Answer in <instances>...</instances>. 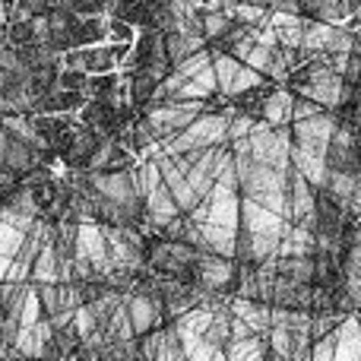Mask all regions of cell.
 <instances>
[{
  "label": "cell",
  "mask_w": 361,
  "mask_h": 361,
  "mask_svg": "<svg viewBox=\"0 0 361 361\" xmlns=\"http://www.w3.org/2000/svg\"><path fill=\"white\" fill-rule=\"evenodd\" d=\"M127 82H130V102L140 108H146L152 99H156V89L162 86L156 73L149 67H140V70H127Z\"/></svg>",
  "instance_id": "14"
},
{
  "label": "cell",
  "mask_w": 361,
  "mask_h": 361,
  "mask_svg": "<svg viewBox=\"0 0 361 361\" xmlns=\"http://www.w3.org/2000/svg\"><path fill=\"white\" fill-rule=\"evenodd\" d=\"M336 345H339V330L317 339L314 343V361H336Z\"/></svg>",
  "instance_id": "28"
},
{
  "label": "cell",
  "mask_w": 361,
  "mask_h": 361,
  "mask_svg": "<svg viewBox=\"0 0 361 361\" xmlns=\"http://www.w3.org/2000/svg\"><path fill=\"white\" fill-rule=\"evenodd\" d=\"M339 127V114L336 108H326L320 114H311V118L292 121V133H295V146H301L305 152H314V156H324L330 152V140Z\"/></svg>",
  "instance_id": "3"
},
{
  "label": "cell",
  "mask_w": 361,
  "mask_h": 361,
  "mask_svg": "<svg viewBox=\"0 0 361 361\" xmlns=\"http://www.w3.org/2000/svg\"><path fill=\"white\" fill-rule=\"evenodd\" d=\"M197 286L203 292L238 295V260L203 250V257L197 260Z\"/></svg>",
  "instance_id": "4"
},
{
  "label": "cell",
  "mask_w": 361,
  "mask_h": 361,
  "mask_svg": "<svg viewBox=\"0 0 361 361\" xmlns=\"http://www.w3.org/2000/svg\"><path fill=\"white\" fill-rule=\"evenodd\" d=\"M206 38L203 35H190V32H165V48H169L171 63H180L184 57H190L193 51H203L206 48Z\"/></svg>",
  "instance_id": "19"
},
{
  "label": "cell",
  "mask_w": 361,
  "mask_h": 361,
  "mask_svg": "<svg viewBox=\"0 0 361 361\" xmlns=\"http://www.w3.org/2000/svg\"><path fill=\"white\" fill-rule=\"evenodd\" d=\"M276 13H301V0H267ZM305 16V13H301Z\"/></svg>",
  "instance_id": "30"
},
{
  "label": "cell",
  "mask_w": 361,
  "mask_h": 361,
  "mask_svg": "<svg viewBox=\"0 0 361 361\" xmlns=\"http://www.w3.org/2000/svg\"><path fill=\"white\" fill-rule=\"evenodd\" d=\"M355 314H358V317H361V311H355Z\"/></svg>",
  "instance_id": "32"
},
{
  "label": "cell",
  "mask_w": 361,
  "mask_h": 361,
  "mask_svg": "<svg viewBox=\"0 0 361 361\" xmlns=\"http://www.w3.org/2000/svg\"><path fill=\"white\" fill-rule=\"evenodd\" d=\"M48 16H51V44L63 54V51L73 48V35L82 23V13L67 10V6H54Z\"/></svg>",
  "instance_id": "8"
},
{
  "label": "cell",
  "mask_w": 361,
  "mask_h": 361,
  "mask_svg": "<svg viewBox=\"0 0 361 361\" xmlns=\"http://www.w3.org/2000/svg\"><path fill=\"white\" fill-rule=\"evenodd\" d=\"M105 143V133H99L95 127H89V124H76L73 127V140H70V146H67V152H63V165L67 169H89V159L99 152V146Z\"/></svg>",
  "instance_id": "7"
},
{
  "label": "cell",
  "mask_w": 361,
  "mask_h": 361,
  "mask_svg": "<svg viewBox=\"0 0 361 361\" xmlns=\"http://www.w3.org/2000/svg\"><path fill=\"white\" fill-rule=\"evenodd\" d=\"M349 10H352V16H358V13H361V0H349Z\"/></svg>",
  "instance_id": "31"
},
{
  "label": "cell",
  "mask_w": 361,
  "mask_h": 361,
  "mask_svg": "<svg viewBox=\"0 0 361 361\" xmlns=\"http://www.w3.org/2000/svg\"><path fill=\"white\" fill-rule=\"evenodd\" d=\"M105 38H108V16L89 13V16H82L80 29L73 35V48H92V44H102Z\"/></svg>",
  "instance_id": "18"
},
{
  "label": "cell",
  "mask_w": 361,
  "mask_h": 361,
  "mask_svg": "<svg viewBox=\"0 0 361 361\" xmlns=\"http://www.w3.org/2000/svg\"><path fill=\"white\" fill-rule=\"evenodd\" d=\"M257 124H263V121L250 118V114L235 111V118H231V124H228V143H231V140H244V137H250V133L257 130Z\"/></svg>",
  "instance_id": "26"
},
{
  "label": "cell",
  "mask_w": 361,
  "mask_h": 361,
  "mask_svg": "<svg viewBox=\"0 0 361 361\" xmlns=\"http://www.w3.org/2000/svg\"><path fill=\"white\" fill-rule=\"evenodd\" d=\"M269 352V333H257L247 339H231L225 355L228 361H254V358H267Z\"/></svg>",
  "instance_id": "16"
},
{
  "label": "cell",
  "mask_w": 361,
  "mask_h": 361,
  "mask_svg": "<svg viewBox=\"0 0 361 361\" xmlns=\"http://www.w3.org/2000/svg\"><path fill=\"white\" fill-rule=\"evenodd\" d=\"M32 282L42 286V282H61V250L54 241H48L38 254L35 267H32Z\"/></svg>",
  "instance_id": "17"
},
{
  "label": "cell",
  "mask_w": 361,
  "mask_h": 361,
  "mask_svg": "<svg viewBox=\"0 0 361 361\" xmlns=\"http://www.w3.org/2000/svg\"><path fill=\"white\" fill-rule=\"evenodd\" d=\"M137 25L127 23L124 16H114L108 13V42H137Z\"/></svg>",
  "instance_id": "25"
},
{
  "label": "cell",
  "mask_w": 361,
  "mask_h": 361,
  "mask_svg": "<svg viewBox=\"0 0 361 361\" xmlns=\"http://www.w3.org/2000/svg\"><path fill=\"white\" fill-rule=\"evenodd\" d=\"M301 13L320 23H349L352 19L349 0H301Z\"/></svg>",
  "instance_id": "12"
},
{
  "label": "cell",
  "mask_w": 361,
  "mask_h": 361,
  "mask_svg": "<svg viewBox=\"0 0 361 361\" xmlns=\"http://www.w3.org/2000/svg\"><path fill=\"white\" fill-rule=\"evenodd\" d=\"M276 254L279 257H314L317 254V231L301 225V222H288Z\"/></svg>",
  "instance_id": "9"
},
{
  "label": "cell",
  "mask_w": 361,
  "mask_h": 361,
  "mask_svg": "<svg viewBox=\"0 0 361 361\" xmlns=\"http://www.w3.org/2000/svg\"><path fill=\"white\" fill-rule=\"evenodd\" d=\"M38 288V298H42L44 307V317H54V314L63 311V292H61V282H42Z\"/></svg>",
  "instance_id": "23"
},
{
  "label": "cell",
  "mask_w": 361,
  "mask_h": 361,
  "mask_svg": "<svg viewBox=\"0 0 361 361\" xmlns=\"http://www.w3.org/2000/svg\"><path fill=\"white\" fill-rule=\"evenodd\" d=\"M326 162L336 171H358L361 175V133L349 124H339L330 140Z\"/></svg>",
  "instance_id": "5"
},
{
  "label": "cell",
  "mask_w": 361,
  "mask_h": 361,
  "mask_svg": "<svg viewBox=\"0 0 361 361\" xmlns=\"http://www.w3.org/2000/svg\"><path fill=\"white\" fill-rule=\"evenodd\" d=\"M127 307H130V317H133V326H137V336L165 326L162 295H156V292H130Z\"/></svg>",
  "instance_id": "6"
},
{
  "label": "cell",
  "mask_w": 361,
  "mask_h": 361,
  "mask_svg": "<svg viewBox=\"0 0 361 361\" xmlns=\"http://www.w3.org/2000/svg\"><path fill=\"white\" fill-rule=\"evenodd\" d=\"M118 70V57H114L111 44H92L89 48V73H111Z\"/></svg>",
  "instance_id": "22"
},
{
  "label": "cell",
  "mask_w": 361,
  "mask_h": 361,
  "mask_svg": "<svg viewBox=\"0 0 361 361\" xmlns=\"http://www.w3.org/2000/svg\"><path fill=\"white\" fill-rule=\"evenodd\" d=\"M263 80H267V73H260V70L250 67V63H241V70H238L235 82H231V86L225 89V95H228V99H235V95H241V92H247V89L260 86Z\"/></svg>",
  "instance_id": "21"
},
{
  "label": "cell",
  "mask_w": 361,
  "mask_h": 361,
  "mask_svg": "<svg viewBox=\"0 0 361 361\" xmlns=\"http://www.w3.org/2000/svg\"><path fill=\"white\" fill-rule=\"evenodd\" d=\"M0 222H10V225H16V228H23V231H32L35 228V222H38V216H25V212L13 209V206H0Z\"/></svg>",
  "instance_id": "27"
},
{
  "label": "cell",
  "mask_w": 361,
  "mask_h": 361,
  "mask_svg": "<svg viewBox=\"0 0 361 361\" xmlns=\"http://www.w3.org/2000/svg\"><path fill=\"white\" fill-rule=\"evenodd\" d=\"M276 263H279V276H286V279L305 282V286L317 282V254L314 257H279L276 254Z\"/></svg>",
  "instance_id": "15"
},
{
  "label": "cell",
  "mask_w": 361,
  "mask_h": 361,
  "mask_svg": "<svg viewBox=\"0 0 361 361\" xmlns=\"http://www.w3.org/2000/svg\"><path fill=\"white\" fill-rule=\"evenodd\" d=\"M203 111H209L206 99H165L152 102L143 108V121L149 124L156 143H169L171 137H178L190 121H197Z\"/></svg>",
  "instance_id": "2"
},
{
  "label": "cell",
  "mask_w": 361,
  "mask_h": 361,
  "mask_svg": "<svg viewBox=\"0 0 361 361\" xmlns=\"http://www.w3.org/2000/svg\"><path fill=\"white\" fill-rule=\"evenodd\" d=\"M25 235H29V231L16 228V225H10V222H0V273H4V269L13 263V257L19 254Z\"/></svg>",
  "instance_id": "20"
},
{
  "label": "cell",
  "mask_w": 361,
  "mask_h": 361,
  "mask_svg": "<svg viewBox=\"0 0 361 361\" xmlns=\"http://www.w3.org/2000/svg\"><path fill=\"white\" fill-rule=\"evenodd\" d=\"M320 111H326V105H320V102H314V99H307V95L295 92V121L311 118V114H320Z\"/></svg>",
  "instance_id": "29"
},
{
  "label": "cell",
  "mask_w": 361,
  "mask_h": 361,
  "mask_svg": "<svg viewBox=\"0 0 361 361\" xmlns=\"http://www.w3.org/2000/svg\"><path fill=\"white\" fill-rule=\"evenodd\" d=\"M343 320H345V314H314V320H311L314 343L324 339V336H330V333H336L339 326H343Z\"/></svg>",
  "instance_id": "24"
},
{
  "label": "cell",
  "mask_w": 361,
  "mask_h": 361,
  "mask_svg": "<svg viewBox=\"0 0 361 361\" xmlns=\"http://www.w3.org/2000/svg\"><path fill=\"white\" fill-rule=\"evenodd\" d=\"M336 361H361V317L349 314L339 326V345H336Z\"/></svg>",
  "instance_id": "13"
},
{
  "label": "cell",
  "mask_w": 361,
  "mask_h": 361,
  "mask_svg": "<svg viewBox=\"0 0 361 361\" xmlns=\"http://www.w3.org/2000/svg\"><path fill=\"white\" fill-rule=\"evenodd\" d=\"M235 247H238V228H231V225H219V222L200 225V250L235 257Z\"/></svg>",
  "instance_id": "10"
},
{
  "label": "cell",
  "mask_w": 361,
  "mask_h": 361,
  "mask_svg": "<svg viewBox=\"0 0 361 361\" xmlns=\"http://www.w3.org/2000/svg\"><path fill=\"white\" fill-rule=\"evenodd\" d=\"M231 118H235V105H231V102H222V105L212 108V111H203L197 121H190L178 137H171L169 143H162L165 152L180 156V152H190V149H206V146L228 143Z\"/></svg>",
  "instance_id": "1"
},
{
  "label": "cell",
  "mask_w": 361,
  "mask_h": 361,
  "mask_svg": "<svg viewBox=\"0 0 361 361\" xmlns=\"http://www.w3.org/2000/svg\"><path fill=\"white\" fill-rule=\"evenodd\" d=\"M263 118H267V124H276V127L292 124L295 121V89H288L286 82H282L267 99V105H263Z\"/></svg>",
  "instance_id": "11"
}]
</instances>
